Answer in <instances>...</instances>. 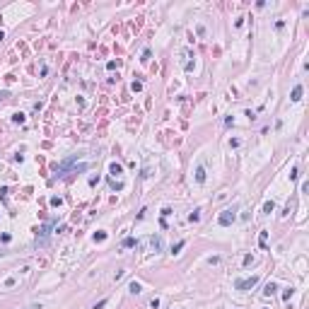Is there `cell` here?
Returning a JSON list of instances; mask_svg holds the SVG:
<instances>
[{
    "label": "cell",
    "mask_w": 309,
    "mask_h": 309,
    "mask_svg": "<svg viewBox=\"0 0 309 309\" xmlns=\"http://www.w3.org/2000/svg\"><path fill=\"white\" fill-rule=\"evenodd\" d=\"M104 304H106V299H101V302H97V304H94L92 309H101V307H104Z\"/></svg>",
    "instance_id": "8fae6325"
},
{
    "label": "cell",
    "mask_w": 309,
    "mask_h": 309,
    "mask_svg": "<svg viewBox=\"0 0 309 309\" xmlns=\"http://www.w3.org/2000/svg\"><path fill=\"white\" fill-rule=\"evenodd\" d=\"M130 292L138 295V292H140V285H138V283H130Z\"/></svg>",
    "instance_id": "52a82bcc"
},
{
    "label": "cell",
    "mask_w": 309,
    "mask_h": 309,
    "mask_svg": "<svg viewBox=\"0 0 309 309\" xmlns=\"http://www.w3.org/2000/svg\"><path fill=\"white\" fill-rule=\"evenodd\" d=\"M263 210H266V212H273V201L266 203V205H263Z\"/></svg>",
    "instance_id": "9c48e42d"
},
{
    "label": "cell",
    "mask_w": 309,
    "mask_h": 309,
    "mask_svg": "<svg viewBox=\"0 0 309 309\" xmlns=\"http://www.w3.org/2000/svg\"><path fill=\"white\" fill-rule=\"evenodd\" d=\"M184 244H186V242H179V244H176V246H174V249H171V254H179V249H181V246H184Z\"/></svg>",
    "instance_id": "30bf717a"
},
{
    "label": "cell",
    "mask_w": 309,
    "mask_h": 309,
    "mask_svg": "<svg viewBox=\"0 0 309 309\" xmlns=\"http://www.w3.org/2000/svg\"><path fill=\"white\" fill-rule=\"evenodd\" d=\"M234 220V210H225V215L220 217V225H230Z\"/></svg>",
    "instance_id": "7a4b0ae2"
},
{
    "label": "cell",
    "mask_w": 309,
    "mask_h": 309,
    "mask_svg": "<svg viewBox=\"0 0 309 309\" xmlns=\"http://www.w3.org/2000/svg\"><path fill=\"white\" fill-rule=\"evenodd\" d=\"M111 174H121V167H119V164H116V162L111 164Z\"/></svg>",
    "instance_id": "ba28073f"
},
{
    "label": "cell",
    "mask_w": 309,
    "mask_h": 309,
    "mask_svg": "<svg viewBox=\"0 0 309 309\" xmlns=\"http://www.w3.org/2000/svg\"><path fill=\"white\" fill-rule=\"evenodd\" d=\"M299 97H302V87L297 85V87L292 90V101H299Z\"/></svg>",
    "instance_id": "277c9868"
},
{
    "label": "cell",
    "mask_w": 309,
    "mask_h": 309,
    "mask_svg": "<svg viewBox=\"0 0 309 309\" xmlns=\"http://www.w3.org/2000/svg\"><path fill=\"white\" fill-rule=\"evenodd\" d=\"M258 283V278H249V280H237V290H246V287H254Z\"/></svg>",
    "instance_id": "6da1fadb"
},
{
    "label": "cell",
    "mask_w": 309,
    "mask_h": 309,
    "mask_svg": "<svg viewBox=\"0 0 309 309\" xmlns=\"http://www.w3.org/2000/svg\"><path fill=\"white\" fill-rule=\"evenodd\" d=\"M123 246H126V249H128V246H135V239H133V237H128V239H123Z\"/></svg>",
    "instance_id": "5b68a950"
},
{
    "label": "cell",
    "mask_w": 309,
    "mask_h": 309,
    "mask_svg": "<svg viewBox=\"0 0 309 309\" xmlns=\"http://www.w3.org/2000/svg\"><path fill=\"white\" fill-rule=\"evenodd\" d=\"M275 290H278V287L273 285V283H268V285H266V295H273V292H275Z\"/></svg>",
    "instance_id": "8992f818"
},
{
    "label": "cell",
    "mask_w": 309,
    "mask_h": 309,
    "mask_svg": "<svg viewBox=\"0 0 309 309\" xmlns=\"http://www.w3.org/2000/svg\"><path fill=\"white\" fill-rule=\"evenodd\" d=\"M196 181H198V184H203V181H205V169H203V167H198V169H196Z\"/></svg>",
    "instance_id": "3957f363"
}]
</instances>
